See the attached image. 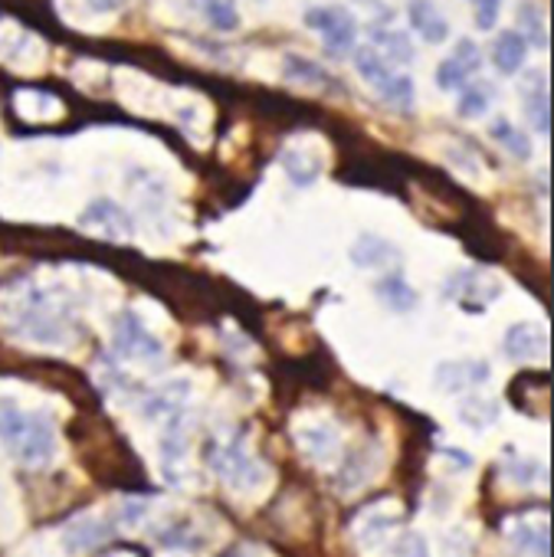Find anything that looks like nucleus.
<instances>
[{
	"instance_id": "nucleus-27",
	"label": "nucleus",
	"mask_w": 554,
	"mask_h": 557,
	"mask_svg": "<svg viewBox=\"0 0 554 557\" xmlns=\"http://www.w3.org/2000/svg\"><path fill=\"white\" fill-rule=\"evenodd\" d=\"M99 220H106V223H119L125 233H132V216L122 210V207H115L112 200H96L93 207H86L83 210V223H99Z\"/></svg>"
},
{
	"instance_id": "nucleus-8",
	"label": "nucleus",
	"mask_w": 554,
	"mask_h": 557,
	"mask_svg": "<svg viewBox=\"0 0 554 557\" xmlns=\"http://www.w3.org/2000/svg\"><path fill=\"white\" fill-rule=\"evenodd\" d=\"M112 348L125 358H158L161 355V342L151 338L145 332V325L138 322L135 312H122L115 319V338H112Z\"/></svg>"
},
{
	"instance_id": "nucleus-20",
	"label": "nucleus",
	"mask_w": 554,
	"mask_h": 557,
	"mask_svg": "<svg viewBox=\"0 0 554 557\" xmlns=\"http://www.w3.org/2000/svg\"><path fill=\"white\" fill-rule=\"evenodd\" d=\"M112 534H115L112 524L83 521L79 528H70V531H66V547H70V550H99V544H106Z\"/></svg>"
},
{
	"instance_id": "nucleus-14",
	"label": "nucleus",
	"mask_w": 554,
	"mask_h": 557,
	"mask_svg": "<svg viewBox=\"0 0 554 557\" xmlns=\"http://www.w3.org/2000/svg\"><path fill=\"white\" fill-rule=\"evenodd\" d=\"M528 99H525V115H528V122H531V128L538 132V135H547L551 132V99H547V79H544V73H531L528 76Z\"/></svg>"
},
{
	"instance_id": "nucleus-15",
	"label": "nucleus",
	"mask_w": 554,
	"mask_h": 557,
	"mask_svg": "<svg viewBox=\"0 0 554 557\" xmlns=\"http://www.w3.org/2000/svg\"><path fill=\"white\" fill-rule=\"evenodd\" d=\"M352 60H355L358 76H361L365 83H371L378 92H381V89L391 83V76H394L391 63L381 57V50H378V47H355V50H352Z\"/></svg>"
},
{
	"instance_id": "nucleus-13",
	"label": "nucleus",
	"mask_w": 554,
	"mask_h": 557,
	"mask_svg": "<svg viewBox=\"0 0 554 557\" xmlns=\"http://www.w3.org/2000/svg\"><path fill=\"white\" fill-rule=\"evenodd\" d=\"M525 57H528V44L518 30H502L495 37V47H492V63L502 76H515L521 66H525Z\"/></svg>"
},
{
	"instance_id": "nucleus-16",
	"label": "nucleus",
	"mask_w": 554,
	"mask_h": 557,
	"mask_svg": "<svg viewBox=\"0 0 554 557\" xmlns=\"http://www.w3.org/2000/svg\"><path fill=\"white\" fill-rule=\"evenodd\" d=\"M371 472H374V449H371V446H365V449H352V453H348V459H345V466L338 469L335 485H338L342 492H352V488L365 485V482L371 479Z\"/></svg>"
},
{
	"instance_id": "nucleus-17",
	"label": "nucleus",
	"mask_w": 554,
	"mask_h": 557,
	"mask_svg": "<svg viewBox=\"0 0 554 557\" xmlns=\"http://www.w3.org/2000/svg\"><path fill=\"white\" fill-rule=\"evenodd\" d=\"M283 70H286L290 83H299V86H309V89H329L332 86V76L319 63H312V60H306L299 53H290L283 60Z\"/></svg>"
},
{
	"instance_id": "nucleus-10",
	"label": "nucleus",
	"mask_w": 554,
	"mask_h": 557,
	"mask_svg": "<svg viewBox=\"0 0 554 557\" xmlns=\"http://www.w3.org/2000/svg\"><path fill=\"white\" fill-rule=\"evenodd\" d=\"M505 355L512 361H528L534 355H544L547 351V332L534 322H515L508 332H505V342H502Z\"/></svg>"
},
{
	"instance_id": "nucleus-19",
	"label": "nucleus",
	"mask_w": 554,
	"mask_h": 557,
	"mask_svg": "<svg viewBox=\"0 0 554 557\" xmlns=\"http://www.w3.org/2000/svg\"><path fill=\"white\" fill-rule=\"evenodd\" d=\"M374 47L381 50V57L394 66H404V63H414V44H410V37L407 34H401V30H374Z\"/></svg>"
},
{
	"instance_id": "nucleus-38",
	"label": "nucleus",
	"mask_w": 554,
	"mask_h": 557,
	"mask_svg": "<svg viewBox=\"0 0 554 557\" xmlns=\"http://www.w3.org/2000/svg\"><path fill=\"white\" fill-rule=\"evenodd\" d=\"M443 453H446L450 459H456L463 469H469V466H472V456H469V453H463V449H453V446H450V449H443Z\"/></svg>"
},
{
	"instance_id": "nucleus-18",
	"label": "nucleus",
	"mask_w": 554,
	"mask_h": 557,
	"mask_svg": "<svg viewBox=\"0 0 554 557\" xmlns=\"http://www.w3.org/2000/svg\"><path fill=\"white\" fill-rule=\"evenodd\" d=\"M374 296L381 299V302H387L394 312H410L414 306H417V293L404 283V275H387V278H381V283L374 286Z\"/></svg>"
},
{
	"instance_id": "nucleus-1",
	"label": "nucleus",
	"mask_w": 554,
	"mask_h": 557,
	"mask_svg": "<svg viewBox=\"0 0 554 557\" xmlns=\"http://www.w3.org/2000/svg\"><path fill=\"white\" fill-rule=\"evenodd\" d=\"M83 462H86V472L106 488H119L128 495H155L135 449L106 423L99 426L89 423V453L83 456Z\"/></svg>"
},
{
	"instance_id": "nucleus-36",
	"label": "nucleus",
	"mask_w": 554,
	"mask_h": 557,
	"mask_svg": "<svg viewBox=\"0 0 554 557\" xmlns=\"http://www.w3.org/2000/svg\"><path fill=\"white\" fill-rule=\"evenodd\" d=\"M401 554H427L430 547L423 544V537L420 534H407V537H401V547H397Z\"/></svg>"
},
{
	"instance_id": "nucleus-12",
	"label": "nucleus",
	"mask_w": 554,
	"mask_h": 557,
	"mask_svg": "<svg viewBox=\"0 0 554 557\" xmlns=\"http://www.w3.org/2000/svg\"><path fill=\"white\" fill-rule=\"evenodd\" d=\"M485 381H489V364H482V361H443L436 368V384L450 394L469 391Z\"/></svg>"
},
{
	"instance_id": "nucleus-7",
	"label": "nucleus",
	"mask_w": 554,
	"mask_h": 557,
	"mask_svg": "<svg viewBox=\"0 0 554 557\" xmlns=\"http://www.w3.org/2000/svg\"><path fill=\"white\" fill-rule=\"evenodd\" d=\"M498 296H502V286L485 278L479 269H463V272L450 275V283H446V299H456L463 306V312H469V315L485 312V306Z\"/></svg>"
},
{
	"instance_id": "nucleus-24",
	"label": "nucleus",
	"mask_w": 554,
	"mask_h": 557,
	"mask_svg": "<svg viewBox=\"0 0 554 557\" xmlns=\"http://www.w3.org/2000/svg\"><path fill=\"white\" fill-rule=\"evenodd\" d=\"M200 11L210 21V27L220 34H233L239 27V14L233 0H200Z\"/></svg>"
},
{
	"instance_id": "nucleus-23",
	"label": "nucleus",
	"mask_w": 554,
	"mask_h": 557,
	"mask_svg": "<svg viewBox=\"0 0 554 557\" xmlns=\"http://www.w3.org/2000/svg\"><path fill=\"white\" fill-rule=\"evenodd\" d=\"M459 420L472 430H485L498 420V404L485 400V397H469L459 404Z\"/></svg>"
},
{
	"instance_id": "nucleus-9",
	"label": "nucleus",
	"mask_w": 554,
	"mask_h": 557,
	"mask_svg": "<svg viewBox=\"0 0 554 557\" xmlns=\"http://www.w3.org/2000/svg\"><path fill=\"white\" fill-rule=\"evenodd\" d=\"M352 262L361 265V269H387V265H397L401 262V249L378 236V233H361L355 243H352Z\"/></svg>"
},
{
	"instance_id": "nucleus-28",
	"label": "nucleus",
	"mask_w": 554,
	"mask_h": 557,
	"mask_svg": "<svg viewBox=\"0 0 554 557\" xmlns=\"http://www.w3.org/2000/svg\"><path fill=\"white\" fill-rule=\"evenodd\" d=\"M489 96H492L489 86H472V89L463 86V96L456 102V115L459 119H479V115H485L489 112Z\"/></svg>"
},
{
	"instance_id": "nucleus-4",
	"label": "nucleus",
	"mask_w": 554,
	"mask_h": 557,
	"mask_svg": "<svg viewBox=\"0 0 554 557\" xmlns=\"http://www.w3.org/2000/svg\"><path fill=\"white\" fill-rule=\"evenodd\" d=\"M450 233L459 236L463 246L479 262H508V239L498 233V226L492 223V216L476 207V200L459 210V216H456V223H453Z\"/></svg>"
},
{
	"instance_id": "nucleus-37",
	"label": "nucleus",
	"mask_w": 554,
	"mask_h": 557,
	"mask_svg": "<svg viewBox=\"0 0 554 557\" xmlns=\"http://www.w3.org/2000/svg\"><path fill=\"white\" fill-rule=\"evenodd\" d=\"M89 8L96 14H112V11H122L125 8V0H89Z\"/></svg>"
},
{
	"instance_id": "nucleus-25",
	"label": "nucleus",
	"mask_w": 554,
	"mask_h": 557,
	"mask_svg": "<svg viewBox=\"0 0 554 557\" xmlns=\"http://www.w3.org/2000/svg\"><path fill=\"white\" fill-rule=\"evenodd\" d=\"M381 99H384L391 109H397V112H410V109H414V99H417L414 79H410L407 73H394L391 83L381 89Z\"/></svg>"
},
{
	"instance_id": "nucleus-22",
	"label": "nucleus",
	"mask_w": 554,
	"mask_h": 557,
	"mask_svg": "<svg viewBox=\"0 0 554 557\" xmlns=\"http://www.w3.org/2000/svg\"><path fill=\"white\" fill-rule=\"evenodd\" d=\"M489 135H492L502 148H508L515 158H521V161L531 158V141H528V135H521L508 119H495V122L489 125Z\"/></svg>"
},
{
	"instance_id": "nucleus-11",
	"label": "nucleus",
	"mask_w": 554,
	"mask_h": 557,
	"mask_svg": "<svg viewBox=\"0 0 554 557\" xmlns=\"http://www.w3.org/2000/svg\"><path fill=\"white\" fill-rule=\"evenodd\" d=\"M407 21L433 47L446 44V37H450V24H446V17L440 14V8L433 4V0H410V4H407Z\"/></svg>"
},
{
	"instance_id": "nucleus-32",
	"label": "nucleus",
	"mask_w": 554,
	"mask_h": 557,
	"mask_svg": "<svg viewBox=\"0 0 554 557\" xmlns=\"http://www.w3.org/2000/svg\"><path fill=\"white\" fill-rule=\"evenodd\" d=\"M283 168L290 171L293 184H303V187H309V184L319 177V164H316V161H312V164H306L303 158L296 161V154H283Z\"/></svg>"
},
{
	"instance_id": "nucleus-3",
	"label": "nucleus",
	"mask_w": 554,
	"mask_h": 557,
	"mask_svg": "<svg viewBox=\"0 0 554 557\" xmlns=\"http://www.w3.org/2000/svg\"><path fill=\"white\" fill-rule=\"evenodd\" d=\"M335 377V361L325 348H316L312 355H303L296 361H283L272 374V394L283 407H290L303 391H329Z\"/></svg>"
},
{
	"instance_id": "nucleus-26",
	"label": "nucleus",
	"mask_w": 554,
	"mask_h": 557,
	"mask_svg": "<svg viewBox=\"0 0 554 557\" xmlns=\"http://www.w3.org/2000/svg\"><path fill=\"white\" fill-rule=\"evenodd\" d=\"M299 446L312 456V459H329L332 453H335V430H329V426H316V430H303L299 433Z\"/></svg>"
},
{
	"instance_id": "nucleus-6",
	"label": "nucleus",
	"mask_w": 554,
	"mask_h": 557,
	"mask_svg": "<svg viewBox=\"0 0 554 557\" xmlns=\"http://www.w3.org/2000/svg\"><path fill=\"white\" fill-rule=\"evenodd\" d=\"M207 462H210V469H213L226 485H233V488H246V485H256V482L262 479L256 459L246 456V449H243L239 440H233L230 446H210Z\"/></svg>"
},
{
	"instance_id": "nucleus-34",
	"label": "nucleus",
	"mask_w": 554,
	"mask_h": 557,
	"mask_svg": "<svg viewBox=\"0 0 554 557\" xmlns=\"http://www.w3.org/2000/svg\"><path fill=\"white\" fill-rule=\"evenodd\" d=\"M508 475L515 482H525V485H534V482H547V469L541 462H512L508 466Z\"/></svg>"
},
{
	"instance_id": "nucleus-2",
	"label": "nucleus",
	"mask_w": 554,
	"mask_h": 557,
	"mask_svg": "<svg viewBox=\"0 0 554 557\" xmlns=\"http://www.w3.org/2000/svg\"><path fill=\"white\" fill-rule=\"evenodd\" d=\"M0 440L30 469H40L57 453V430L44 413H24L17 404L0 397Z\"/></svg>"
},
{
	"instance_id": "nucleus-29",
	"label": "nucleus",
	"mask_w": 554,
	"mask_h": 557,
	"mask_svg": "<svg viewBox=\"0 0 554 557\" xmlns=\"http://www.w3.org/2000/svg\"><path fill=\"white\" fill-rule=\"evenodd\" d=\"M512 541L518 544V550H538V554H547L551 550V531H547V524H541V528H531V524H518L515 531H512Z\"/></svg>"
},
{
	"instance_id": "nucleus-35",
	"label": "nucleus",
	"mask_w": 554,
	"mask_h": 557,
	"mask_svg": "<svg viewBox=\"0 0 554 557\" xmlns=\"http://www.w3.org/2000/svg\"><path fill=\"white\" fill-rule=\"evenodd\" d=\"M498 11H502V0H476V27L489 34L498 21Z\"/></svg>"
},
{
	"instance_id": "nucleus-21",
	"label": "nucleus",
	"mask_w": 554,
	"mask_h": 557,
	"mask_svg": "<svg viewBox=\"0 0 554 557\" xmlns=\"http://www.w3.org/2000/svg\"><path fill=\"white\" fill-rule=\"evenodd\" d=\"M518 24H521V37L528 47L534 50H547V27H544V14L538 4H531V0H525V4L518 8Z\"/></svg>"
},
{
	"instance_id": "nucleus-33",
	"label": "nucleus",
	"mask_w": 554,
	"mask_h": 557,
	"mask_svg": "<svg viewBox=\"0 0 554 557\" xmlns=\"http://www.w3.org/2000/svg\"><path fill=\"white\" fill-rule=\"evenodd\" d=\"M453 60H456V63H459V66H463L469 76L482 70V50H479L472 40H459V44H456V53H453Z\"/></svg>"
},
{
	"instance_id": "nucleus-5",
	"label": "nucleus",
	"mask_w": 554,
	"mask_h": 557,
	"mask_svg": "<svg viewBox=\"0 0 554 557\" xmlns=\"http://www.w3.org/2000/svg\"><path fill=\"white\" fill-rule=\"evenodd\" d=\"M306 27L322 34L329 53H335V57H345V53L355 50L358 24H355V17L345 8H312L306 14Z\"/></svg>"
},
{
	"instance_id": "nucleus-30",
	"label": "nucleus",
	"mask_w": 554,
	"mask_h": 557,
	"mask_svg": "<svg viewBox=\"0 0 554 557\" xmlns=\"http://www.w3.org/2000/svg\"><path fill=\"white\" fill-rule=\"evenodd\" d=\"M158 541H161L164 547H181V550H200V547H204V537L194 534L187 521H177V524L158 531Z\"/></svg>"
},
{
	"instance_id": "nucleus-39",
	"label": "nucleus",
	"mask_w": 554,
	"mask_h": 557,
	"mask_svg": "<svg viewBox=\"0 0 554 557\" xmlns=\"http://www.w3.org/2000/svg\"><path fill=\"white\" fill-rule=\"evenodd\" d=\"M361 4H374V0H361Z\"/></svg>"
},
{
	"instance_id": "nucleus-31",
	"label": "nucleus",
	"mask_w": 554,
	"mask_h": 557,
	"mask_svg": "<svg viewBox=\"0 0 554 557\" xmlns=\"http://www.w3.org/2000/svg\"><path fill=\"white\" fill-rule=\"evenodd\" d=\"M466 83H469V73H466L453 57L440 63V70H436V86H440V89L456 92V89H463Z\"/></svg>"
}]
</instances>
